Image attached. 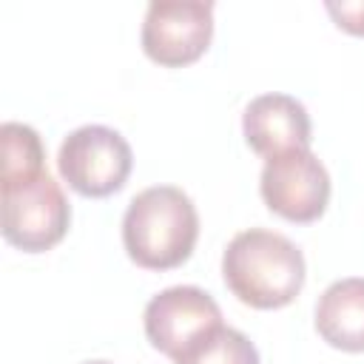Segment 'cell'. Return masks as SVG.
Masks as SVG:
<instances>
[{
    "label": "cell",
    "instance_id": "obj_9",
    "mask_svg": "<svg viewBox=\"0 0 364 364\" xmlns=\"http://www.w3.org/2000/svg\"><path fill=\"white\" fill-rule=\"evenodd\" d=\"M318 336L347 353H364V276L333 282L316 301Z\"/></svg>",
    "mask_w": 364,
    "mask_h": 364
},
{
    "label": "cell",
    "instance_id": "obj_3",
    "mask_svg": "<svg viewBox=\"0 0 364 364\" xmlns=\"http://www.w3.org/2000/svg\"><path fill=\"white\" fill-rule=\"evenodd\" d=\"M3 196V239L26 253L54 247L71 222V205L60 182L46 171L28 182L0 185Z\"/></svg>",
    "mask_w": 364,
    "mask_h": 364
},
{
    "label": "cell",
    "instance_id": "obj_12",
    "mask_svg": "<svg viewBox=\"0 0 364 364\" xmlns=\"http://www.w3.org/2000/svg\"><path fill=\"white\" fill-rule=\"evenodd\" d=\"M324 9L338 28L364 37V0H327Z\"/></svg>",
    "mask_w": 364,
    "mask_h": 364
},
{
    "label": "cell",
    "instance_id": "obj_6",
    "mask_svg": "<svg viewBox=\"0 0 364 364\" xmlns=\"http://www.w3.org/2000/svg\"><path fill=\"white\" fill-rule=\"evenodd\" d=\"M259 191L264 205L287 222H316L330 202V173L310 151H290L264 159Z\"/></svg>",
    "mask_w": 364,
    "mask_h": 364
},
{
    "label": "cell",
    "instance_id": "obj_7",
    "mask_svg": "<svg viewBox=\"0 0 364 364\" xmlns=\"http://www.w3.org/2000/svg\"><path fill=\"white\" fill-rule=\"evenodd\" d=\"M145 336L151 347L176 358L202 333L222 324V310L210 293L196 284H176L159 290L142 313Z\"/></svg>",
    "mask_w": 364,
    "mask_h": 364
},
{
    "label": "cell",
    "instance_id": "obj_1",
    "mask_svg": "<svg viewBox=\"0 0 364 364\" xmlns=\"http://www.w3.org/2000/svg\"><path fill=\"white\" fill-rule=\"evenodd\" d=\"M304 253L282 233L247 228L236 233L222 253V279L228 290L256 310L290 304L304 284Z\"/></svg>",
    "mask_w": 364,
    "mask_h": 364
},
{
    "label": "cell",
    "instance_id": "obj_4",
    "mask_svg": "<svg viewBox=\"0 0 364 364\" xmlns=\"http://www.w3.org/2000/svg\"><path fill=\"white\" fill-rule=\"evenodd\" d=\"M134 165L128 139L108 125H80L74 128L57 151L60 176L82 196L117 193Z\"/></svg>",
    "mask_w": 364,
    "mask_h": 364
},
{
    "label": "cell",
    "instance_id": "obj_13",
    "mask_svg": "<svg viewBox=\"0 0 364 364\" xmlns=\"http://www.w3.org/2000/svg\"><path fill=\"white\" fill-rule=\"evenodd\" d=\"M82 364H111V361H102V358H94V361H82Z\"/></svg>",
    "mask_w": 364,
    "mask_h": 364
},
{
    "label": "cell",
    "instance_id": "obj_10",
    "mask_svg": "<svg viewBox=\"0 0 364 364\" xmlns=\"http://www.w3.org/2000/svg\"><path fill=\"white\" fill-rule=\"evenodd\" d=\"M173 364H259V350L242 330L219 324L188 344Z\"/></svg>",
    "mask_w": 364,
    "mask_h": 364
},
{
    "label": "cell",
    "instance_id": "obj_5",
    "mask_svg": "<svg viewBox=\"0 0 364 364\" xmlns=\"http://www.w3.org/2000/svg\"><path fill=\"white\" fill-rule=\"evenodd\" d=\"M213 37L210 0H154L142 20V51L168 68L199 60Z\"/></svg>",
    "mask_w": 364,
    "mask_h": 364
},
{
    "label": "cell",
    "instance_id": "obj_11",
    "mask_svg": "<svg viewBox=\"0 0 364 364\" xmlns=\"http://www.w3.org/2000/svg\"><path fill=\"white\" fill-rule=\"evenodd\" d=\"M3 176L6 182H28L40 173H46V148L40 134L26 122H3Z\"/></svg>",
    "mask_w": 364,
    "mask_h": 364
},
{
    "label": "cell",
    "instance_id": "obj_2",
    "mask_svg": "<svg viewBox=\"0 0 364 364\" xmlns=\"http://www.w3.org/2000/svg\"><path fill=\"white\" fill-rule=\"evenodd\" d=\"M199 239V213L193 199L176 185L139 191L122 216V245L128 256L148 270L179 267Z\"/></svg>",
    "mask_w": 364,
    "mask_h": 364
},
{
    "label": "cell",
    "instance_id": "obj_8",
    "mask_svg": "<svg viewBox=\"0 0 364 364\" xmlns=\"http://www.w3.org/2000/svg\"><path fill=\"white\" fill-rule=\"evenodd\" d=\"M245 142L264 159L310 148V114L290 94H259L242 114Z\"/></svg>",
    "mask_w": 364,
    "mask_h": 364
}]
</instances>
